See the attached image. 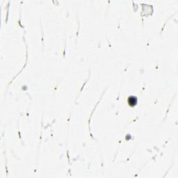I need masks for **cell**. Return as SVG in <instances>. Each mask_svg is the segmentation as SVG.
Returning a JSON list of instances; mask_svg holds the SVG:
<instances>
[{"instance_id": "1", "label": "cell", "mask_w": 178, "mask_h": 178, "mask_svg": "<svg viewBox=\"0 0 178 178\" xmlns=\"http://www.w3.org/2000/svg\"><path fill=\"white\" fill-rule=\"evenodd\" d=\"M128 103L130 106H132V107L136 105V104L137 103V99H136V98L134 97V96L129 97L128 99Z\"/></svg>"}]
</instances>
